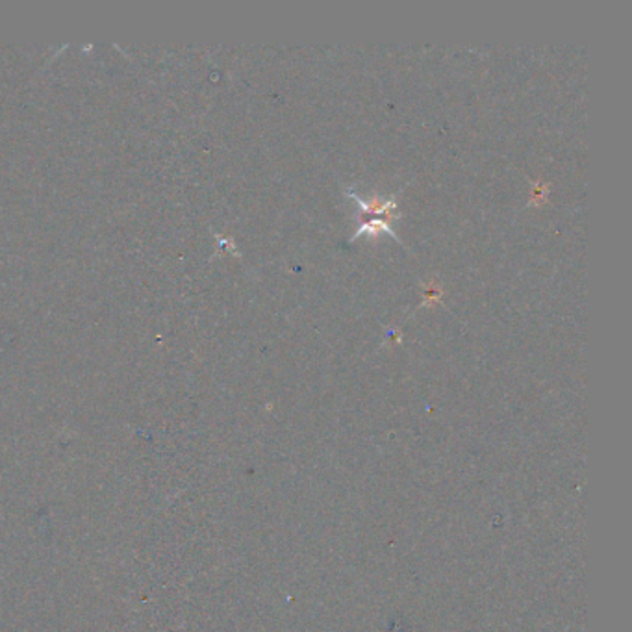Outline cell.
Segmentation results:
<instances>
[{"instance_id": "7a4b0ae2", "label": "cell", "mask_w": 632, "mask_h": 632, "mask_svg": "<svg viewBox=\"0 0 632 632\" xmlns=\"http://www.w3.org/2000/svg\"><path fill=\"white\" fill-rule=\"evenodd\" d=\"M382 232H386V234H389V236H392V238L397 239V234H395V230L392 229V227H389L388 221H384V219H373V221H367V223H361L360 230H358V232H356L354 238H352V239L360 238V236H364V234L378 236V234H382Z\"/></svg>"}, {"instance_id": "3957f363", "label": "cell", "mask_w": 632, "mask_h": 632, "mask_svg": "<svg viewBox=\"0 0 632 632\" xmlns=\"http://www.w3.org/2000/svg\"><path fill=\"white\" fill-rule=\"evenodd\" d=\"M547 192H549L547 184H538L536 189L532 192L531 202H538V204H540V202H543L545 199H547Z\"/></svg>"}, {"instance_id": "277c9868", "label": "cell", "mask_w": 632, "mask_h": 632, "mask_svg": "<svg viewBox=\"0 0 632 632\" xmlns=\"http://www.w3.org/2000/svg\"><path fill=\"white\" fill-rule=\"evenodd\" d=\"M441 299V289L438 286H426L425 289V304H429L431 301L434 303H440Z\"/></svg>"}, {"instance_id": "6da1fadb", "label": "cell", "mask_w": 632, "mask_h": 632, "mask_svg": "<svg viewBox=\"0 0 632 632\" xmlns=\"http://www.w3.org/2000/svg\"><path fill=\"white\" fill-rule=\"evenodd\" d=\"M347 195L354 199V201L358 202V206H360L366 213H378V215L382 213V215L394 217V208H397V202H395L394 199H389V201H380V199L375 195L373 199L366 201V199L358 197V195H356L354 192H351V189L347 192Z\"/></svg>"}]
</instances>
